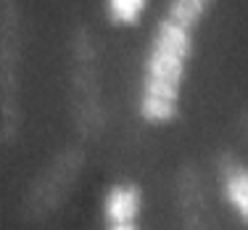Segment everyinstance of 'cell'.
Segmentation results:
<instances>
[{
	"label": "cell",
	"instance_id": "obj_2",
	"mask_svg": "<svg viewBox=\"0 0 248 230\" xmlns=\"http://www.w3.org/2000/svg\"><path fill=\"white\" fill-rule=\"evenodd\" d=\"M143 206V193L132 182H116L103 198V214L108 225L116 222H135Z\"/></svg>",
	"mask_w": 248,
	"mask_h": 230
},
{
	"label": "cell",
	"instance_id": "obj_1",
	"mask_svg": "<svg viewBox=\"0 0 248 230\" xmlns=\"http://www.w3.org/2000/svg\"><path fill=\"white\" fill-rule=\"evenodd\" d=\"M193 48V29L164 19L153 37L143 80V116L153 125H164L177 114L180 85L187 56Z\"/></svg>",
	"mask_w": 248,
	"mask_h": 230
},
{
	"label": "cell",
	"instance_id": "obj_4",
	"mask_svg": "<svg viewBox=\"0 0 248 230\" xmlns=\"http://www.w3.org/2000/svg\"><path fill=\"white\" fill-rule=\"evenodd\" d=\"M209 5H211V0H169V8L164 19L174 21V24H180L185 29H196Z\"/></svg>",
	"mask_w": 248,
	"mask_h": 230
},
{
	"label": "cell",
	"instance_id": "obj_5",
	"mask_svg": "<svg viewBox=\"0 0 248 230\" xmlns=\"http://www.w3.org/2000/svg\"><path fill=\"white\" fill-rule=\"evenodd\" d=\"M148 0H108V16L116 24H135L143 16Z\"/></svg>",
	"mask_w": 248,
	"mask_h": 230
},
{
	"label": "cell",
	"instance_id": "obj_3",
	"mask_svg": "<svg viewBox=\"0 0 248 230\" xmlns=\"http://www.w3.org/2000/svg\"><path fill=\"white\" fill-rule=\"evenodd\" d=\"M222 185H224L227 201L232 204V209L243 217L246 225H248V169L240 167V164H230V167L224 169Z\"/></svg>",
	"mask_w": 248,
	"mask_h": 230
},
{
	"label": "cell",
	"instance_id": "obj_6",
	"mask_svg": "<svg viewBox=\"0 0 248 230\" xmlns=\"http://www.w3.org/2000/svg\"><path fill=\"white\" fill-rule=\"evenodd\" d=\"M108 230H140L135 222H116V225H108Z\"/></svg>",
	"mask_w": 248,
	"mask_h": 230
}]
</instances>
